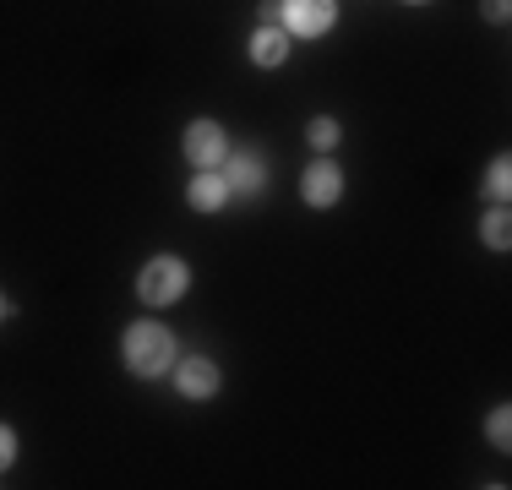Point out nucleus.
<instances>
[{
    "mask_svg": "<svg viewBox=\"0 0 512 490\" xmlns=\"http://www.w3.org/2000/svg\"><path fill=\"white\" fill-rule=\"evenodd\" d=\"M218 382H224V376H218V365L213 360H202V354H191V360H180L175 365V387L186 392V398H213L218 392Z\"/></svg>",
    "mask_w": 512,
    "mask_h": 490,
    "instance_id": "0eeeda50",
    "label": "nucleus"
},
{
    "mask_svg": "<svg viewBox=\"0 0 512 490\" xmlns=\"http://www.w3.org/2000/svg\"><path fill=\"white\" fill-rule=\"evenodd\" d=\"M11 458H17V431H11V425H0V474L11 469Z\"/></svg>",
    "mask_w": 512,
    "mask_h": 490,
    "instance_id": "4468645a",
    "label": "nucleus"
},
{
    "mask_svg": "<svg viewBox=\"0 0 512 490\" xmlns=\"http://www.w3.org/2000/svg\"><path fill=\"white\" fill-rule=\"evenodd\" d=\"M485 245H491V251H507V245H512V224H507L502 207H496V213H485Z\"/></svg>",
    "mask_w": 512,
    "mask_h": 490,
    "instance_id": "9b49d317",
    "label": "nucleus"
},
{
    "mask_svg": "<svg viewBox=\"0 0 512 490\" xmlns=\"http://www.w3.org/2000/svg\"><path fill=\"white\" fill-rule=\"evenodd\" d=\"M246 55L256 60V66H284V60H289V33L284 28H256Z\"/></svg>",
    "mask_w": 512,
    "mask_h": 490,
    "instance_id": "6e6552de",
    "label": "nucleus"
},
{
    "mask_svg": "<svg viewBox=\"0 0 512 490\" xmlns=\"http://www.w3.org/2000/svg\"><path fill=\"white\" fill-rule=\"evenodd\" d=\"M409 6H425V0H409Z\"/></svg>",
    "mask_w": 512,
    "mask_h": 490,
    "instance_id": "f3484780",
    "label": "nucleus"
},
{
    "mask_svg": "<svg viewBox=\"0 0 512 490\" xmlns=\"http://www.w3.org/2000/svg\"><path fill=\"white\" fill-rule=\"evenodd\" d=\"M306 137H311V147H316V153H333L344 131H338V120H333V115H316L311 126H306Z\"/></svg>",
    "mask_w": 512,
    "mask_h": 490,
    "instance_id": "9d476101",
    "label": "nucleus"
},
{
    "mask_svg": "<svg viewBox=\"0 0 512 490\" xmlns=\"http://www.w3.org/2000/svg\"><path fill=\"white\" fill-rule=\"evenodd\" d=\"M485 186H491V196H507V191H512V164H507V158H496V164H491Z\"/></svg>",
    "mask_w": 512,
    "mask_h": 490,
    "instance_id": "ddd939ff",
    "label": "nucleus"
},
{
    "mask_svg": "<svg viewBox=\"0 0 512 490\" xmlns=\"http://www.w3.org/2000/svg\"><path fill=\"white\" fill-rule=\"evenodd\" d=\"M480 11H485V17H491V22H507L512 0H480Z\"/></svg>",
    "mask_w": 512,
    "mask_h": 490,
    "instance_id": "2eb2a0df",
    "label": "nucleus"
},
{
    "mask_svg": "<svg viewBox=\"0 0 512 490\" xmlns=\"http://www.w3.org/2000/svg\"><path fill=\"white\" fill-rule=\"evenodd\" d=\"M120 354H126L131 376H164L175 365V333L158 322H131L126 338H120Z\"/></svg>",
    "mask_w": 512,
    "mask_h": 490,
    "instance_id": "f257e3e1",
    "label": "nucleus"
},
{
    "mask_svg": "<svg viewBox=\"0 0 512 490\" xmlns=\"http://www.w3.org/2000/svg\"><path fill=\"white\" fill-rule=\"evenodd\" d=\"M278 17H284V33L322 39L333 28V0H278Z\"/></svg>",
    "mask_w": 512,
    "mask_h": 490,
    "instance_id": "20e7f679",
    "label": "nucleus"
},
{
    "mask_svg": "<svg viewBox=\"0 0 512 490\" xmlns=\"http://www.w3.org/2000/svg\"><path fill=\"white\" fill-rule=\"evenodd\" d=\"M186 289H191V267L180 262V256H153V262L137 273V300L142 305H158V311H164V305H175Z\"/></svg>",
    "mask_w": 512,
    "mask_h": 490,
    "instance_id": "f03ea898",
    "label": "nucleus"
},
{
    "mask_svg": "<svg viewBox=\"0 0 512 490\" xmlns=\"http://www.w3.org/2000/svg\"><path fill=\"white\" fill-rule=\"evenodd\" d=\"M300 196H306L311 207H333L338 196H344V169H338L333 158H316L306 175H300Z\"/></svg>",
    "mask_w": 512,
    "mask_h": 490,
    "instance_id": "423d86ee",
    "label": "nucleus"
},
{
    "mask_svg": "<svg viewBox=\"0 0 512 490\" xmlns=\"http://www.w3.org/2000/svg\"><path fill=\"white\" fill-rule=\"evenodd\" d=\"M485 431H491V441L507 452V447H512V436H507V431H512V409H491V425H485Z\"/></svg>",
    "mask_w": 512,
    "mask_h": 490,
    "instance_id": "f8f14e48",
    "label": "nucleus"
},
{
    "mask_svg": "<svg viewBox=\"0 0 512 490\" xmlns=\"http://www.w3.org/2000/svg\"><path fill=\"white\" fill-rule=\"evenodd\" d=\"M186 158L197 169H218L224 164V153H229V142H224V126H218V120H191L186 126Z\"/></svg>",
    "mask_w": 512,
    "mask_h": 490,
    "instance_id": "39448f33",
    "label": "nucleus"
},
{
    "mask_svg": "<svg viewBox=\"0 0 512 490\" xmlns=\"http://www.w3.org/2000/svg\"><path fill=\"white\" fill-rule=\"evenodd\" d=\"M224 186H229V196H246V202H256V196L267 191V158L256 153V147L224 153Z\"/></svg>",
    "mask_w": 512,
    "mask_h": 490,
    "instance_id": "7ed1b4c3",
    "label": "nucleus"
},
{
    "mask_svg": "<svg viewBox=\"0 0 512 490\" xmlns=\"http://www.w3.org/2000/svg\"><path fill=\"white\" fill-rule=\"evenodd\" d=\"M0 316H6V300H0Z\"/></svg>",
    "mask_w": 512,
    "mask_h": 490,
    "instance_id": "dca6fc26",
    "label": "nucleus"
},
{
    "mask_svg": "<svg viewBox=\"0 0 512 490\" xmlns=\"http://www.w3.org/2000/svg\"><path fill=\"white\" fill-rule=\"evenodd\" d=\"M186 202L197 207V213H218V207L229 202L224 175H197V180H191V191H186Z\"/></svg>",
    "mask_w": 512,
    "mask_h": 490,
    "instance_id": "1a4fd4ad",
    "label": "nucleus"
}]
</instances>
